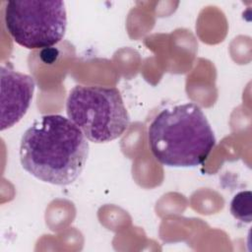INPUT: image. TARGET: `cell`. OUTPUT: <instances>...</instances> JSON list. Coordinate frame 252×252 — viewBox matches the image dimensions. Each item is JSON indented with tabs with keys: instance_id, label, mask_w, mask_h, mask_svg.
<instances>
[{
	"instance_id": "2",
	"label": "cell",
	"mask_w": 252,
	"mask_h": 252,
	"mask_svg": "<svg viewBox=\"0 0 252 252\" xmlns=\"http://www.w3.org/2000/svg\"><path fill=\"white\" fill-rule=\"evenodd\" d=\"M152 154L170 167H195L216 146L214 131L203 110L188 102L162 109L148 128Z\"/></svg>"
},
{
	"instance_id": "5",
	"label": "cell",
	"mask_w": 252,
	"mask_h": 252,
	"mask_svg": "<svg viewBox=\"0 0 252 252\" xmlns=\"http://www.w3.org/2000/svg\"><path fill=\"white\" fill-rule=\"evenodd\" d=\"M1 123L0 130L11 128L27 113L35 88L32 77L1 66Z\"/></svg>"
},
{
	"instance_id": "1",
	"label": "cell",
	"mask_w": 252,
	"mask_h": 252,
	"mask_svg": "<svg viewBox=\"0 0 252 252\" xmlns=\"http://www.w3.org/2000/svg\"><path fill=\"white\" fill-rule=\"evenodd\" d=\"M19 154L23 168L31 175L65 186L82 173L89 156V142L69 118L47 114L35 119L24 132Z\"/></svg>"
},
{
	"instance_id": "4",
	"label": "cell",
	"mask_w": 252,
	"mask_h": 252,
	"mask_svg": "<svg viewBox=\"0 0 252 252\" xmlns=\"http://www.w3.org/2000/svg\"><path fill=\"white\" fill-rule=\"evenodd\" d=\"M8 33L28 49L51 47L61 41L67 27L63 1H9L4 9Z\"/></svg>"
},
{
	"instance_id": "3",
	"label": "cell",
	"mask_w": 252,
	"mask_h": 252,
	"mask_svg": "<svg viewBox=\"0 0 252 252\" xmlns=\"http://www.w3.org/2000/svg\"><path fill=\"white\" fill-rule=\"evenodd\" d=\"M68 118L96 144L120 137L129 127L130 116L118 89L100 86H75L67 96Z\"/></svg>"
},
{
	"instance_id": "6",
	"label": "cell",
	"mask_w": 252,
	"mask_h": 252,
	"mask_svg": "<svg viewBox=\"0 0 252 252\" xmlns=\"http://www.w3.org/2000/svg\"><path fill=\"white\" fill-rule=\"evenodd\" d=\"M230 213L238 220L249 223L252 220V193L241 191L230 202Z\"/></svg>"
}]
</instances>
